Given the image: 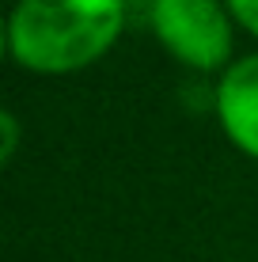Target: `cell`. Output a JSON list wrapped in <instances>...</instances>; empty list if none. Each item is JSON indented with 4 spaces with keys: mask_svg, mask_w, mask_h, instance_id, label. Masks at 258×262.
<instances>
[{
    "mask_svg": "<svg viewBox=\"0 0 258 262\" xmlns=\"http://www.w3.org/2000/svg\"><path fill=\"white\" fill-rule=\"evenodd\" d=\"M122 31V0H19L8 15V50L34 72H68Z\"/></svg>",
    "mask_w": 258,
    "mask_h": 262,
    "instance_id": "1",
    "label": "cell"
},
{
    "mask_svg": "<svg viewBox=\"0 0 258 262\" xmlns=\"http://www.w3.org/2000/svg\"><path fill=\"white\" fill-rule=\"evenodd\" d=\"M152 31L194 69H217L232 50V27L217 0H152Z\"/></svg>",
    "mask_w": 258,
    "mask_h": 262,
    "instance_id": "2",
    "label": "cell"
},
{
    "mask_svg": "<svg viewBox=\"0 0 258 262\" xmlns=\"http://www.w3.org/2000/svg\"><path fill=\"white\" fill-rule=\"evenodd\" d=\"M217 114L224 133L243 152L258 156V53L236 61L217 84Z\"/></svg>",
    "mask_w": 258,
    "mask_h": 262,
    "instance_id": "3",
    "label": "cell"
},
{
    "mask_svg": "<svg viewBox=\"0 0 258 262\" xmlns=\"http://www.w3.org/2000/svg\"><path fill=\"white\" fill-rule=\"evenodd\" d=\"M228 8H232V15L247 27V31L258 34V0H228Z\"/></svg>",
    "mask_w": 258,
    "mask_h": 262,
    "instance_id": "4",
    "label": "cell"
},
{
    "mask_svg": "<svg viewBox=\"0 0 258 262\" xmlns=\"http://www.w3.org/2000/svg\"><path fill=\"white\" fill-rule=\"evenodd\" d=\"M0 122H4V160L15 152V141H19V129H15V114L12 111H4L0 114Z\"/></svg>",
    "mask_w": 258,
    "mask_h": 262,
    "instance_id": "5",
    "label": "cell"
}]
</instances>
